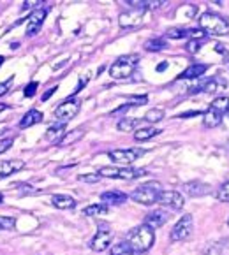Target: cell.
<instances>
[{
  "label": "cell",
  "mask_w": 229,
  "mask_h": 255,
  "mask_svg": "<svg viewBox=\"0 0 229 255\" xmlns=\"http://www.w3.org/2000/svg\"><path fill=\"white\" fill-rule=\"evenodd\" d=\"M125 241H127L138 254H141V255L147 254V252L154 247V241H155L154 229L148 227L147 224L138 225V227H134L132 231H129L127 240Z\"/></svg>",
  "instance_id": "1"
},
{
  "label": "cell",
  "mask_w": 229,
  "mask_h": 255,
  "mask_svg": "<svg viewBox=\"0 0 229 255\" xmlns=\"http://www.w3.org/2000/svg\"><path fill=\"white\" fill-rule=\"evenodd\" d=\"M199 26L207 35H228L229 34V23L217 12H203L199 16Z\"/></svg>",
  "instance_id": "2"
},
{
  "label": "cell",
  "mask_w": 229,
  "mask_h": 255,
  "mask_svg": "<svg viewBox=\"0 0 229 255\" xmlns=\"http://www.w3.org/2000/svg\"><path fill=\"white\" fill-rule=\"evenodd\" d=\"M161 192H162V188L159 181H148V183L139 185V187L132 192L131 199L138 204H143V206H152V204L157 203Z\"/></svg>",
  "instance_id": "3"
},
{
  "label": "cell",
  "mask_w": 229,
  "mask_h": 255,
  "mask_svg": "<svg viewBox=\"0 0 229 255\" xmlns=\"http://www.w3.org/2000/svg\"><path fill=\"white\" fill-rule=\"evenodd\" d=\"M139 62L138 55H124L120 58L113 62L111 67H109V76L113 79H125L129 76H132V72L136 71Z\"/></svg>",
  "instance_id": "4"
},
{
  "label": "cell",
  "mask_w": 229,
  "mask_h": 255,
  "mask_svg": "<svg viewBox=\"0 0 229 255\" xmlns=\"http://www.w3.org/2000/svg\"><path fill=\"white\" fill-rule=\"evenodd\" d=\"M101 178H111V180H136L147 174L145 169H134V167H102L97 171Z\"/></svg>",
  "instance_id": "5"
},
{
  "label": "cell",
  "mask_w": 229,
  "mask_h": 255,
  "mask_svg": "<svg viewBox=\"0 0 229 255\" xmlns=\"http://www.w3.org/2000/svg\"><path fill=\"white\" fill-rule=\"evenodd\" d=\"M192 231H194V218L191 213H185L180 220L175 224L173 231L169 234L171 241H187L192 236Z\"/></svg>",
  "instance_id": "6"
},
{
  "label": "cell",
  "mask_w": 229,
  "mask_h": 255,
  "mask_svg": "<svg viewBox=\"0 0 229 255\" xmlns=\"http://www.w3.org/2000/svg\"><path fill=\"white\" fill-rule=\"evenodd\" d=\"M111 240H113V231L109 227V224H102L101 222L97 225V233H95V236L90 241V248L94 252H104L109 248Z\"/></svg>",
  "instance_id": "7"
},
{
  "label": "cell",
  "mask_w": 229,
  "mask_h": 255,
  "mask_svg": "<svg viewBox=\"0 0 229 255\" xmlns=\"http://www.w3.org/2000/svg\"><path fill=\"white\" fill-rule=\"evenodd\" d=\"M147 153L143 148H129V150H111L108 153V157L111 158L115 164L118 165H125L127 167L129 164H132L134 160H138L139 157Z\"/></svg>",
  "instance_id": "8"
},
{
  "label": "cell",
  "mask_w": 229,
  "mask_h": 255,
  "mask_svg": "<svg viewBox=\"0 0 229 255\" xmlns=\"http://www.w3.org/2000/svg\"><path fill=\"white\" fill-rule=\"evenodd\" d=\"M79 108H81V101H79V99H67V101L62 102V104L55 109L56 120L62 122V124H67L69 120H72V118L78 115Z\"/></svg>",
  "instance_id": "9"
},
{
  "label": "cell",
  "mask_w": 229,
  "mask_h": 255,
  "mask_svg": "<svg viewBox=\"0 0 229 255\" xmlns=\"http://www.w3.org/2000/svg\"><path fill=\"white\" fill-rule=\"evenodd\" d=\"M157 203L162 204V206L171 208V210H182L185 204V199H184V195L177 190H162L161 194H159Z\"/></svg>",
  "instance_id": "10"
},
{
  "label": "cell",
  "mask_w": 229,
  "mask_h": 255,
  "mask_svg": "<svg viewBox=\"0 0 229 255\" xmlns=\"http://www.w3.org/2000/svg\"><path fill=\"white\" fill-rule=\"evenodd\" d=\"M221 88H228V83H226L224 78L221 76H215V78H210L207 81H203L201 85H198V88H191V94H198V92H205V94H215Z\"/></svg>",
  "instance_id": "11"
},
{
  "label": "cell",
  "mask_w": 229,
  "mask_h": 255,
  "mask_svg": "<svg viewBox=\"0 0 229 255\" xmlns=\"http://www.w3.org/2000/svg\"><path fill=\"white\" fill-rule=\"evenodd\" d=\"M46 14H48V9L46 7L32 11V14L28 16V25H26V35H28V37H32V35H35L41 30L42 23H44V19H46Z\"/></svg>",
  "instance_id": "12"
},
{
  "label": "cell",
  "mask_w": 229,
  "mask_h": 255,
  "mask_svg": "<svg viewBox=\"0 0 229 255\" xmlns=\"http://www.w3.org/2000/svg\"><path fill=\"white\" fill-rule=\"evenodd\" d=\"M143 11H138V9H132V11L122 12L118 16V23H120L122 28H134V26L141 25L143 21Z\"/></svg>",
  "instance_id": "13"
},
{
  "label": "cell",
  "mask_w": 229,
  "mask_h": 255,
  "mask_svg": "<svg viewBox=\"0 0 229 255\" xmlns=\"http://www.w3.org/2000/svg\"><path fill=\"white\" fill-rule=\"evenodd\" d=\"M184 190L187 192L191 197H203V195H208L212 192V187L203 181H187L184 185Z\"/></svg>",
  "instance_id": "14"
},
{
  "label": "cell",
  "mask_w": 229,
  "mask_h": 255,
  "mask_svg": "<svg viewBox=\"0 0 229 255\" xmlns=\"http://www.w3.org/2000/svg\"><path fill=\"white\" fill-rule=\"evenodd\" d=\"M101 201L106 206H120L127 201V195L120 190H108L101 194Z\"/></svg>",
  "instance_id": "15"
},
{
  "label": "cell",
  "mask_w": 229,
  "mask_h": 255,
  "mask_svg": "<svg viewBox=\"0 0 229 255\" xmlns=\"http://www.w3.org/2000/svg\"><path fill=\"white\" fill-rule=\"evenodd\" d=\"M168 220H169V213H166L164 210H155L145 217V224H147L148 227H152V229H159V227H162Z\"/></svg>",
  "instance_id": "16"
},
{
  "label": "cell",
  "mask_w": 229,
  "mask_h": 255,
  "mask_svg": "<svg viewBox=\"0 0 229 255\" xmlns=\"http://www.w3.org/2000/svg\"><path fill=\"white\" fill-rule=\"evenodd\" d=\"M25 167V162L19 158H12V160H2L0 162V178L11 176V174L18 173Z\"/></svg>",
  "instance_id": "17"
},
{
  "label": "cell",
  "mask_w": 229,
  "mask_h": 255,
  "mask_svg": "<svg viewBox=\"0 0 229 255\" xmlns=\"http://www.w3.org/2000/svg\"><path fill=\"white\" fill-rule=\"evenodd\" d=\"M42 122V113L37 111V109H30L23 115V118L19 120V128H28L32 125H37Z\"/></svg>",
  "instance_id": "18"
},
{
  "label": "cell",
  "mask_w": 229,
  "mask_h": 255,
  "mask_svg": "<svg viewBox=\"0 0 229 255\" xmlns=\"http://www.w3.org/2000/svg\"><path fill=\"white\" fill-rule=\"evenodd\" d=\"M51 204L58 210H72L76 206V201L67 194H55L51 197Z\"/></svg>",
  "instance_id": "19"
},
{
  "label": "cell",
  "mask_w": 229,
  "mask_h": 255,
  "mask_svg": "<svg viewBox=\"0 0 229 255\" xmlns=\"http://www.w3.org/2000/svg\"><path fill=\"white\" fill-rule=\"evenodd\" d=\"M205 255H229V245L226 241H214L205 247Z\"/></svg>",
  "instance_id": "20"
},
{
  "label": "cell",
  "mask_w": 229,
  "mask_h": 255,
  "mask_svg": "<svg viewBox=\"0 0 229 255\" xmlns=\"http://www.w3.org/2000/svg\"><path fill=\"white\" fill-rule=\"evenodd\" d=\"M109 255H141L127 243V241H118L109 248Z\"/></svg>",
  "instance_id": "21"
},
{
  "label": "cell",
  "mask_w": 229,
  "mask_h": 255,
  "mask_svg": "<svg viewBox=\"0 0 229 255\" xmlns=\"http://www.w3.org/2000/svg\"><path fill=\"white\" fill-rule=\"evenodd\" d=\"M83 135H85V130H83V128L69 130V132H65L60 139H58V144H60V146H69V144H72V143H78Z\"/></svg>",
  "instance_id": "22"
},
{
  "label": "cell",
  "mask_w": 229,
  "mask_h": 255,
  "mask_svg": "<svg viewBox=\"0 0 229 255\" xmlns=\"http://www.w3.org/2000/svg\"><path fill=\"white\" fill-rule=\"evenodd\" d=\"M208 71V65L207 64H196V65H191V67H187L184 72H182L178 78L180 79H192V78H199L201 74H205V72Z\"/></svg>",
  "instance_id": "23"
},
{
  "label": "cell",
  "mask_w": 229,
  "mask_h": 255,
  "mask_svg": "<svg viewBox=\"0 0 229 255\" xmlns=\"http://www.w3.org/2000/svg\"><path fill=\"white\" fill-rule=\"evenodd\" d=\"M222 124V115L214 109H208L207 113H203V125L207 128H215Z\"/></svg>",
  "instance_id": "24"
},
{
  "label": "cell",
  "mask_w": 229,
  "mask_h": 255,
  "mask_svg": "<svg viewBox=\"0 0 229 255\" xmlns=\"http://www.w3.org/2000/svg\"><path fill=\"white\" fill-rule=\"evenodd\" d=\"M161 134V128H155V127H143L138 128L134 132V139L136 141H148V139L155 137V135Z\"/></svg>",
  "instance_id": "25"
},
{
  "label": "cell",
  "mask_w": 229,
  "mask_h": 255,
  "mask_svg": "<svg viewBox=\"0 0 229 255\" xmlns=\"http://www.w3.org/2000/svg\"><path fill=\"white\" fill-rule=\"evenodd\" d=\"M208 109H214V111L224 115V113L229 111V97H217L215 101H212V104Z\"/></svg>",
  "instance_id": "26"
},
{
  "label": "cell",
  "mask_w": 229,
  "mask_h": 255,
  "mask_svg": "<svg viewBox=\"0 0 229 255\" xmlns=\"http://www.w3.org/2000/svg\"><path fill=\"white\" fill-rule=\"evenodd\" d=\"M108 213V206L106 204H92V206H87L83 210V215L85 217H99V215H106Z\"/></svg>",
  "instance_id": "27"
},
{
  "label": "cell",
  "mask_w": 229,
  "mask_h": 255,
  "mask_svg": "<svg viewBox=\"0 0 229 255\" xmlns=\"http://www.w3.org/2000/svg\"><path fill=\"white\" fill-rule=\"evenodd\" d=\"M138 125H139L138 118H124V120L118 122L117 128L122 132H131V130H134V128H138Z\"/></svg>",
  "instance_id": "28"
},
{
  "label": "cell",
  "mask_w": 229,
  "mask_h": 255,
  "mask_svg": "<svg viewBox=\"0 0 229 255\" xmlns=\"http://www.w3.org/2000/svg\"><path fill=\"white\" fill-rule=\"evenodd\" d=\"M166 48V41L164 39H148L147 42H145V49L147 51H162V49Z\"/></svg>",
  "instance_id": "29"
},
{
  "label": "cell",
  "mask_w": 229,
  "mask_h": 255,
  "mask_svg": "<svg viewBox=\"0 0 229 255\" xmlns=\"http://www.w3.org/2000/svg\"><path fill=\"white\" fill-rule=\"evenodd\" d=\"M166 37L168 39H185L189 37V28H169L166 32Z\"/></svg>",
  "instance_id": "30"
},
{
  "label": "cell",
  "mask_w": 229,
  "mask_h": 255,
  "mask_svg": "<svg viewBox=\"0 0 229 255\" xmlns=\"http://www.w3.org/2000/svg\"><path fill=\"white\" fill-rule=\"evenodd\" d=\"M145 120L150 122V124H157V122L164 120V111H162V109H150V111L147 113Z\"/></svg>",
  "instance_id": "31"
},
{
  "label": "cell",
  "mask_w": 229,
  "mask_h": 255,
  "mask_svg": "<svg viewBox=\"0 0 229 255\" xmlns=\"http://www.w3.org/2000/svg\"><path fill=\"white\" fill-rule=\"evenodd\" d=\"M217 199L221 201V203H228L229 204V181H226V183H222L221 187H219Z\"/></svg>",
  "instance_id": "32"
},
{
  "label": "cell",
  "mask_w": 229,
  "mask_h": 255,
  "mask_svg": "<svg viewBox=\"0 0 229 255\" xmlns=\"http://www.w3.org/2000/svg\"><path fill=\"white\" fill-rule=\"evenodd\" d=\"M64 130H65V124L58 122V124H55V125H51V127H49V130L46 132V137L51 139V137H55V135H58V134L64 135Z\"/></svg>",
  "instance_id": "33"
},
{
  "label": "cell",
  "mask_w": 229,
  "mask_h": 255,
  "mask_svg": "<svg viewBox=\"0 0 229 255\" xmlns=\"http://www.w3.org/2000/svg\"><path fill=\"white\" fill-rule=\"evenodd\" d=\"M16 225L14 217H0V231H12Z\"/></svg>",
  "instance_id": "34"
},
{
  "label": "cell",
  "mask_w": 229,
  "mask_h": 255,
  "mask_svg": "<svg viewBox=\"0 0 229 255\" xmlns=\"http://www.w3.org/2000/svg\"><path fill=\"white\" fill-rule=\"evenodd\" d=\"M78 180H79V181H83V183H97V181L101 180V176H99V173H92V174H79Z\"/></svg>",
  "instance_id": "35"
},
{
  "label": "cell",
  "mask_w": 229,
  "mask_h": 255,
  "mask_svg": "<svg viewBox=\"0 0 229 255\" xmlns=\"http://www.w3.org/2000/svg\"><path fill=\"white\" fill-rule=\"evenodd\" d=\"M180 12H185V18H194V14L198 12V7L196 5H184V7L178 9V14Z\"/></svg>",
  "instance_id": "36"
},
{
  "label": "cell",
  "mask_w": 229,
  "mask_h": 255,
  "mask_svg": "<svg viewBox=\"0 0 229 255\" xmlns=\"http://www.w3.org/2000/svg\"><path fill=\"white\" fill-rule=\"evenodd\" d=\"M37 87H39L37 81L28 83V85H26V88H25V92H23V94H25V97H34V94L37 92Z\"/></svg>",
  "instance_id": "37"
},
{
  "label": "cell",
  "mask_w": 229,
  "mask_h": 255,
  "mask_svg": "<svg viewBox=\"0 0 229 255\" xmlns=\"http://www.w3.org/2000/svg\"><path fill=\"white\" fill-rule=\"evenodd\" d=\"M12 143H14V139L7 137V139H0V155L5 153V151L9 150V148L12 146Z\"/></svg>",
  "instance_id": "38"
},
{
  "label": "cell",
  "mask_w": 229,
  "mask_h": 255,
  "mask_svg": "<svg viewBox=\"0 0 229 255\" xmlns=\"http://www.w3.org/2000/svg\"><path fill=\"white\" fill-rule=\"evenodd\" d=\"M201 41H189V44L185 46V48H187V51L189 53H198L199 49H201Z\"/></svg>",
  "instance_id": "39"
},
{
  "label": "cell",
  "mask_w": 229,
  "mask_h": 255,
  "mask_svg": "<svg viewBox=\"0 0 229 255\" xmlns=\"http://www.w3.org/2000/svg\"><path fill=\"white\" fill-rule=\"evenodd\" d=\"M12 81H14V78H9L7 81H4V83H0V97L2 95H5L9 92V88H11V85H12Z\"/></svg>",
  "instance_id": "40"
},
{
  "label": "cell",
  "mask_w": 229,
  "mask_h": 255,
  "mask_svg": "<svg viewBox=\"0 0 229 255\" xmlns=\"http://www.w3.org/2000/svg\"><path fill=\"white\" fill-rule=\"evenodd\" d=\"M55 92H56V87H53V88H51V90H48V92H46V94H44V95H42V101H48V99H49V97H51V95H53V94H55Z\"/></svg>",
  "instance_id": "41"
},
{
  "label": "cell",
  "mask_w": 229,
  "mask_h": 255,
  "mask_svg": "<svg viewBox=\"0 0 229 255\" xmlns=\"http://www.w3.org/2000/svg\"><path fill=\"white\" fill-rule=\"evenodd\" d=\"M87 81H88V78H83L81 81H79V85H78V88H76L74 92H79L81 88H85V85H87Z\"/></svg>",
  "instance_id": "42"
},
{
  "label": "cell",
  "mask_w": 229,
  "mask_h": 255,
  "mask_svg": "<svg viewBox=\"0 0 229 255\" xmlns=\"http://www.w3.org/2000/svg\"><path fill=\"white\" fill-rule=\"evenodd\" d=\"M166 67H168V64H166V62H162V64H161V65H159V67H157V71L161 72V71H164Z\"/></svg>",
  "instance_id": "43"
},
{
  "label": "cell",
  "mask_w": 229,
  "mask_h": 255,
  "mask_svg": "<svg viewBox=\"0 0 229 255\" xmlns=\"http://www.w3.org/2000/svg\"><path fill=\"white\" fill-rule=\"evenodd\" d=\"M4 60H5V58H4V56H2V55H0V65L4 64Z\"/></svg>",
  "instance_id": "44"
},
{
  "label": "cell",
  "mask_w": 229,
  "mask_h": 255,
  "mask_svg": "<svg viewBox=\"0 0 229 255\" xmlns=\"http://www.w3.org/2000/svg\"><path fill=\"white\" fill-rule=\"evenodd\" d=\"M2 201H4V195H2V192H0V203H2Z\"/></svg>",
  "instance_id": "45"
},
{
  "label": "cell",
  "mask_w": 229,
  "mask_h": 255,
  "mask_svg": "<svg viewBox=\"0 0 229 255\" xmlns=\"http://www.w3.org/2000/svg\"><path fill=\"white\" fill-rule=\"evenodd\" d=\"M226 62H228V64H229V53H228V55H226Z\"/></svg>",
  "instance_id": "46"
},
{
  "label": "cell",
  "mask_w": 229,
  "mask_h": 255,
  "mask_svg": "<svg viewBox=\"0 0 229 255\" xmlns=\"http://www.w3.org/2000/svg\"><path fill=\"white\" fill-rule=\"evenodd\" d=\"M228 224H229V218H228Z\"/></svg>",
  "instance_id": "47"
},
{
  "label": "cell",
  "mask_w": 229,
  "mask_h": 255,
  "mask_svg": "<svg viewBox=\"0 0 229 255\" xmlns=\"http://www.w3.org/2000/svg\"><path fill=\"white\" fill-rule=\"evenodd\" d=\"M228 113H229V111H228Z\"/></svg>",
  "instance_id": "48"
}]
</instances>
